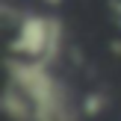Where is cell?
<instances>
[{"mask_svg":"<svg viewBox=\"0 0 121 121\" xmlns=\"http://www.w3.org/2000/svg\"><path fill=\"white\" fill-rule=\"evenodd\" d=\"M9 50L24 59H41V62L53 65L65 50V27L59 18L53 15H35V12H24L18 21V33L12 39Z\"/></svg>","mask_w":121,"mask_h":121,"instance_id":"2","label":"cell"},{"mask_svg":"<svg viewBox=\"0 0 121 121\" xmlns=\"http://www.w3.org/2000/svg\"><path fill=\"white\" fill-rule=\"evenodd\" d=\"M0 106H3V115L9 121H33L35 118V109H33V100L15 86V83H6L3 95H0Z\"/></svg>","mask_w":121,"mask_h":121,"instance_id":"3","label":"cell"},{"mask_svg":"<svg viewBox=\"0 0 121 121\" xmlns=\"http://www.w3.org/2000/svg\"><path fill=\"white\" fill-rule=\"evenodd\" d=\"M6 74L33 100V109H35L33 121H77V109H74L68 86L50 71L47 62H41V59H24V56L9 53Z\"/></svg>","mask_w":121,"mask_h":121,"instance_id":"1","label":"cell"},{"mask_svg":"<svg viewBox=\"0 0 121 121\" xmlns=\"http://www.w3.org/2000/svg\"><path fill=\"white\" fill-rule=\"evenodd\" d=\"M41 3H47V6H59L62 0H41Z\"/></svg>","mask_w":121,"mask_h":121,"instance_id":"5","label":"cell"},{"mask_svg":"<svg viewBox=\"0 0 121 121\" xmlns=\"http://www.w3.org/2000/svg\"><path fill=\"white\" fill-rule=\"evenodd\" d=\"M118 30H121V15H118Z\"/></svg>","mask_w":121,"mask_h":121,"instance_id":"6","label":"cell"},{"mask_svg":"<svg viewBox=\"0 0 121 121\" xmlns=\"http://www.w3.org/2000/svg\"><path fill=\"white\" fill-rule=\"evenodd\" d=\"M104 106H106L104 95H86V100H83V115H100Z\"/></svg>","mask_w":121,"mask_h":121,"instance_id":"4","label":"cell"}]
</instances>
